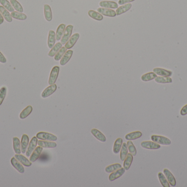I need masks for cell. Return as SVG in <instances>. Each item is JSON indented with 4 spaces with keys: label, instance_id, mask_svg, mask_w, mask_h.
<instances>
[{
    "label": "cell",
    "instance_id": "obj_17",
    "mask_svg": "<svg viewBox=\"0 0 187 187\" xmlns=\"http://www.w3.org/2000/svg\"><path fill=\"white\" fill-rule=\"evenodd\" d=\"M56 41V34L53 30H50L48 37V46L49 48H52L55 45Z\"/></svg>",
    "mask_w": 187,
    "mask_h": 187
},
{
    "label": "cell",
    "instance_id": "obj_23",
    "mask_svg": "<svg viewBox=\"0 0 187 187\" xmlns=\"http://www.w3.org/2000/svg\"><path fill=\"white\" fill-rule=\"evenodd\" d=\"M142 135V132L138 131L132 132L130 134H127L125 138L127 140H134L141 137Z\"/></svg>",
    "mask_w": 187,
    "mask_h": 187
},
{
    "label": "cell",
    "instance_id": "obj_18",
    "mask_svg": "<svg viewBox=\"0 0 187 187\" xmlns=\"http://www.w3.org/2000/svg\"><path fill=\"white\" fill-rule=\"evenodd\" d=\"M37 144L39 145V146H41L42 148H54L57 146V144L55 142L43 140H38Z\"/></svg>",
    "mask_w": 187,
    "mask_h": 187
},
{
    "label": "cell",
    "instance_id": "obj_30",
    "mask_svg": "<svg viewBox=\"0 0 187 187\" xmlns=\"http://www.w3.org/2000/svg\"><path fill=\"white\" fill-rule=\"evenodd\" d=\"M11 14L12 18L15 19L25 20L27 19V15L25 14L19 12L17 11H14L11 12Z\"/></svg>",
    "mask_w": 187,
    "mask_h": 187
},
{
    "label": "cell",
    "instance_id": "obj_11",
    "mask_svg": "<svg viewBox=\"0 0 187 187\" xmlns=\"http://www.w3.org/2000/svg\"><path fill=\"white\" fill-rule=\"evenodd\" d=\"M97 12L102 15H105L106 17H114L117 15L116 11L112 10L111 9L100 7L97 8Z\"/></svg>",
    "mask_w": 187,
    "mask_h": 187
},
{
    "label": "cell",
    "instance_id": "obj_3",
    "mask_svg": "<svg viewBox=\"0 0 187 187\" xmlns=\"http://www.w3.org/2000/svg\"><path fill=\"white\" fill-rule=\"evenodd\" d=\"M60 71V68L58 66H55L52 69L50 74L49 78L48 80V84L49 85L55 84L58 78L59 74Z\"/></svg>",
    "mask_w": 187,
    "mask_h": 187
},
{
    "label": "cell",
    "instance_id": "obj_44",
    "mask_svg": "<svg viewBox=\"0 0 187 187\" xmlns=\"http://www.w3.org/2000/svg\"><path fill=\"white\" fill-rule=\"evenodd\" d=\"M180 114L182 116H185L187 115V104L181 109Z\"/></svg>",
    "mask_w": 187,
    "mask_h": 187
},
{
    "label": "cell",
    "instance_id": "obj_9",
    "mask_svg": "<svg viewBox=\"0 0 187 187\" xmlns=\"http://www.w3.org/2000/svg\"><path fill=\"white\" fill-rule=\"evenodd\" d=\"M80 35L78 33H75L70 38L69 41L67 42L65 44V48L67 50H70L75 45V43L77 42L78 39L80 38Z\"/></svg>",
    "mask_w": 187,
    "mask_h": 187
},
{
    "label": "cell",
    "instance_id": "obj_42",
    "mask_svg": "<svg viewBox=\"0 0 187 187\" xmlns=\"http://www.w3.org/2000/svg\"><path fill=\"white\" fill-rule=\"evenodd\" d=\"M66 50L67 49L65 48V47H62L60 50L59 51V52L55 54V56H54V60L55 61H59V60H61V59L64 55L65 52H66Z\"/></svg>",
    "mask_w": 187,
    "mask_h": 187
},
{
    "label": "cell",
    "instance_id": "obj_40",
    "mask_svg": "<svg viewBox=\"0 0 187 187\" xmlns=\"http://www.w3.org/2000/svg\"><path fill=\"white\" fill-rule=\"evenodd\" d=\"M0 3L9 12H12L14 11V9L12 6L11 2H9L8 0H0Z\"/></svg>",
    "mask_w": 187,
    "mask_h": 187
},
{
    "label": "cell",
    "instance_id": "obj_32",
    "mask_svg": "<svg viewBox=\"0 0 187 187\" xmlns=\"http://www.w3.org/2000/svg\"><path fill=\"white\" fill-rule=\"evenodd\" d=\"M62 47V44L61 42H58L56 43L53 48H51V50L48 53V56H49L50 57H53L55 56V54L59 52V51L60 50Z\"/></svg>",
    "mask_w": 187,
    "mask_h": 187
},
{
    "label": "cell",
    "instance_id": "obj_1",
    "mask_svg": "<svg viewBox=\"0 0 187 187\" xmlns=\"http://www.w3.org/2000/svg\"><path fill=\"white\" fill-rule=\"evenodd\" d=\"M151 140L160 145L170 146L171 144V141L170 139L163 135H152L151 136Z\"/></svg>",
    "mask_w": 187,
    "mask_h": 187
},
{
    "label": "cell",
    "instance_id": "obj_5",
    "mask_svg": "<svg viewBox=\"0 0 187 187\" xmlns=\"http://www.w3.org/2000/svg\"><path fill=\"white\" fill-rule=\"evenodd\" d=\"M141 146L143 148L149 150H157L160 148V145L153 141H143L141 142Z\"/></svg>",
    "mask_w": 187,
    "mask_h": 187
},
{
    "label": "cell",
    "instance_id": "obj_33",
    "mask_svg": "<svg viewBox=\"0 0 187 187\" xmlns=\"http://www.w3.org/2000/svg\"><path fill=\"white\" fill-rule=\"evenodd\" d=\"M66 28V25L65 24H61L57 28L56 32V40L59 41L62 38L65 29Z\"/></svg>",
    "mask_w": 187,
    "mask_h": 187
},
{
    "label": "cell",
    "instance_id": "obj_16",
    "mask_svg": "<svg viewBox=\"0 0 187 187\" xmlns=\"http://www.w3.org/2000/svg\"><path fill=\"white\" fill-rule=\"evenodd\" d=\"M21 144V151L23 154L26 153L27 148L29 144V138L28 135L26 134H24L22 135V140L20 142Z\"/></svg>",
    "mask_w": 187,
    "mask_h": 187
},
{
    "label": "cell",
    "instance_id": "obj_15",
    "mask_svg": "<svg viewBox=\"0 0 187 187\" xmlns=\"http://www.w3.org/2000/svg\"><path fill=\"white\" fill-rule=\"evenodd\" d=\"M11 162L12 165L13 166L14 168L17 170V171L20 173H24L25 169L23 166L15 157H13L11 159Z\"/></svg>",
    "mask_w": 187,
    "mask_h": 187
},
{
    "label": "cell",
    "instance_id": "obj_12",
    "mask_svg": "<svg viewBox=\"0 0 187 187\" xmlns=\"http://www.w3.org/2000/svg\"><path fill=\"white\" fill-rule=\"evenodd\" d=\"M100 6L102 8L108 9H116L118 8V5L116 2L111 1H101L99 3Z\"/></svg>",
    "mask_w": 187,
    "mask_h": 187
},
{
    "label": "cell",
    "instance_id": "obj_27",
    "mask_svg": "<svg viewBox=\"0 0 187 187\" xmlns=\"http://www.w3.org/2000/svg\"><path fill=\"white\" fill-rule=\"evenodd\" d=\"M132 161H133V155L130 153L127 154V157L124 160V163H123V166L125 170L127 171L130 169L131 164L132 163Z\"/></svg>",
    "mask_w": 187,
    "mask_h": 187
},
{
    "label": "cell",
    "instance_id": "obj_31",
    "mask_svg": "<svg viewBox=\"0 0 187 187\" xmlns=\"http://www.w3.org/2000/svg\"><path fill=\"white\" fill-rule=\"evenodd\" d=\"M88 15L91 18L93 19L101 21L103 19V15L99 13L98 12L94 11V10H90L88 11Z\"/></svg>",
    "mask_w": 187,
    "mask_h": 187
},
{
    "label": "cell",
    "instance_id": "obj_2",
    "mask_svg": "<svg viewBox=\"0 0 187 187\" xmlns=\"http://www.w3.org/2000/svg\"><path fill=\"white\" fill-rule=\"evenodd\" d=\"M36 137L39 140L52 142H55L58 140V138L56 135L45 132H39L38 134H37Z\"/></svg>",
    "mask_w": 187,
    "mask_h": 187
},
{
    "label": "cell",
    "instance_id": "obj_37",
    "mask_svg": "<svg viewBox=\"0 0 187 187\" xmlns=\"http://www.w3.org/2000/svg\"><path fill=\"white\" fill-rule=\"evenodd\" d=\"M127 154H128L127 146V143H124L122 144L121 152H120V159H121V161H124V160L125 159V158L127 157Z\"/></svg>",
    "mask_w": 187,
    "mask_h": 187
},
{
    "label": "cell",
    "instance_id": "obj_6",
    "mask_svg": "<svg viewBox=\"0 0 187 187\" xmlns=\"http://www.w3.org/2000/svg\"><path fill=\"white\" fill-rule=\"evenodd\" d=\"M37 143H38V138L36 137V136L32 137L29 144L28 148L27 149V151H26V155L27 157H30L32 152L36 148Z\"/></svg>",
    "mask_w": 187,
    "mask_h": 187
},
{
    "label": "cell",
    "instance_id": "obj_43",
    "mask_svg": "<svg viewBox=\"0 0 187 187\" xmlns=\"http://www.w3.org/2000/svg\"><path fill=\"white\" fill-rule=\"evenodd\" d=\"M7 90V89L6 87H5V86L2 87L0 89V106L2 105V103L6 97Z\"/></svg>",
    "mask_w": 187,
    "mask_h": 187
},
{
    "label": "cell",
    "instance_id": "obj_22",
    "mask_svg": "<svg viewBox=\"0 0 187 187\" xmlns=\"http://www.w3.org/2000/svg\"><path fill=\"white\" fill-rule=\"evenodd\" d=\"M44 14L45 20L47 21L48 22L52 21L53 15H52V9L49 5L47 4L44 5Z\"/></svg>",
    "mask_w": 187,
    "mask_h": 187
},
{
    "label": "cell",
    "instance_id": "obj_7",
    "mask_svg": "<svg viewBox=\"0 0 187 187\" xmlns=\"http://www.w3.org/2000/svg\"><path fill=\"white\" fill-rule=\"evenodd\" d=\"M56 89H57V86L55 84L50 85L43 91V92L41 94V97L43 98H46L47 97H49L50 96L53 95L56 91Z\"/></svg>",
    "mask_w": 187,
    "mask_h": 187
},
{
    "label": "cell",
    "instance_id": "obj_41",
    "mask_svg": "<svg viewBox=\"0 0 187 187\" xmlns=\"http://www.w3.org/2000/svg\"><path fill=\"white\" fill-rule=\"evenodd\" d=\"M127 144L129 153L133 155V157L136 156L137 154V150L133 143L131 142V140H128Z\"/></svg>",
    "mask_w": 187,
    "mask_h": 187
},
{
    "label": "cell",
    "instance_id": "obj_8",
    "mask_svg": "<svg viewBox=\"0 0 187 187\" xmlns=\"http://www.w3.org/2000/svg\"><path fill=\"white\" fill-rule=\"evenodd\" d=\"M125 169L124 168H119L118 170H117L114 172H112L111 173L108 179L111 182H113V181L116 180L117 179H118L119 178H120L122 176L123 174H124L125 172Z\"/></svg>",
    "mask_w": 187,
    "mask_h": 187
},
{
    "label": "cell",
    "instance_id": "obj_21",
    "mask_svg": "<svg viewBox=\"0 0 187 187\" xmlns=\"http://www.w3.org/2000/svg\"><path fill=\"white\" fill-rule=\"evenodd\" d=\"M14 157L19 161L23 165H24L25 167H30L32 165V162L23 155L16 154L14 155Z\"/></svg>",
    "mask_w": 187,
    "mask_h": 187
},
{
    "label": "cell",
    "instance_id": "obj_14",
    "mask_svg": "<svg viewBox=\"0 0 187 187\" xmlns=\"http://www.w3.org/2000/svg\"><path fill=\"white\" fill-rule=\"evenodd\" d=\"M43 151V148L39 146L36 147L34 151L32 152L31 155L30 157V161L31 162H34L37 160L39 159V157L41 155V153Z\"/></svg>",
    "mask_w": 187,
    "mask_h": 187
},
{
    "label": "cell",
    "instance_id": "obj_24",
    "mask_svg": "<svg viewBox=\"0 0 187 187\" xmlns=\"http://www.w3.org/2000/svg\"><path fill=\"white\" fill-rule=\"evenodd\" d=\"M0 12L2 14V16L4 18V19L8 23H11L13 21V18L11 16V14L9 13L8 10L4 8L2 6H0Z\"/></svg>",
    "mask_w": 187,
    "mask_h": 187
},
{
    "label": "cell",
    "instance_id": "obj_38",
    "mask_svg": "<svg viewBox=\"0 0 187 187\" xmlns=\"http://www.w3.org/2000/svg\"><path fill=\"white\" fill-rule=\"evenodd\" d=\"M122 168V165L120 163H114V164L107 166L105 168V171L107 173H111L114 172L119 168Z\"/></svg>",
    "mask_w": 187,
    "mask_h": 187
},
{
    "label": "cell",
    "instance_id": "obj_35",
    "mask_svg": "<svg viewBox=\"0 0 187 187\" xmlns=\"http://www.w3.org/2000/svg\"><path fill=\"white\" fill-rule=\"evenodd\" d=\"M154 80L158 84H171L172 82V79L170 77L157 76Z\"/></svg>",
    "mask_w": 187,
    "mask_h": 187
},
{
    "label": "cell",
    "instance_id": "obj_26",
    "mask_svg": "<svg viewBox=\"0 0 187 187\" xmlns=\"http://www.w3.org/2000/svg\"><path fill=\"white\" fill-rule=\"evenodd\" d=\"M13 149L15 154H20L22 153L21 151V144L20 140L18 138L14 137L13 138Z\"/></svg>",
    "mask_w": 187,
    "mask_h": 187
},
{
    "label": "cell",
    "instance_id": "obj_39",
    "mask_svg": "<svg viewBox=\"0 0 187 187\" xmlns=\"http://www.w3.org/2000/svg\"><path fill=\"white\" fill-rule=\"evenodd\" d=\"M10 2L15 10L19 12H21V13L23 12L24 9L22 7V4H20L17 0H10Z\"/></svg>",
    "mask_w": 187,
    "mask_h": 187
},
{
    "label": "cell",
    "instance_id": "obj_29",
    "mask_svg": "<svg viewBox=\"0 0 187 187\" xmlns=\"http://www.w3.org/2000/svg\"><path fill=\"white\" fill-rule=\"evenodd\" d=\"M157 75L154 72H150V73H148L143 74V75L141 76V80L143 82H148L152 81V80L155 79V78H157Z\"/></svg>",
    "mask_w": 187,
    "mask_h": 187
},
{
    "label": "cell",
    "instance_id": "obj_36",
    "mask_svg": "<svg viewBox=\"0 0 187 187\" xmlns=\"http://www.w3.org/2000/svg\"><path fill=\"white\" fill-rule=\"evenodd\" d=\"M159 181L161 183V185L163 187H170V184L168 182V179L166 178L165 176L161 172H159L158 174Z\"/></svg>",
    "mask_w": 187,
    "mask_h": 187
},
{
    "label": "cell",
    "instance_id": "obj_13",
    "mask_svg": "<svg viewBox=\"0 0 187 187\" xmlns=\"http://www.w3.org/2000/svg\"><path fill=\"white\" fill-rule=\"evenodd\" d=\"M153 71L157 75L164 77H171L172 75V72L170 70L162 69L160 68H155L153 69Z\"/></svg>",
    "mask_w": 187,
    "mask_h": 187
},
{
    "label": "cell",
    "instance_id": "obj_19",
    "mask_svg": "<svg viewBox=\"0 0 187 187\" xmlns=\"http://www.w3.org/2000/svg\"><path fill=\"white\" fill-rule=\"evenodd\" d=\"M91 133L94 135L95 138H96L97 140L101 142H106L107 138L106 137L105 135H104L101 131H100L98 129H93L91 131Z\"/></svg>",
    "mask_w": 187,
    "mask_h": 187
},
{
    "label": "cell",
    "instance_id": "obj_47",
    "mask_svg": "<svg viewBox=\"0 0 187 187\" xmlns=\"http://www.w3.org/2000/svg\"><path fill=\"white\" fill-rule=\"evenodd\" d=\"M3 22H4V18L2 16L1 13L0 12V25H1Z\"/></svg>",
    "mask_w": 187,
    "mask_h": 187
},
{
    "label": "cell",
    "instance_id": "obj_34",
    "mask_svg": "<svg viewBox=\"0 0 187 187\" xmlns=\"http://www.w3.org/2000/svg\"><path fill=\"white\" fill-rule=\"evenodd\" d=\"M32 110H33V108H32V106H28L20 113L19 115L20 118L21 119L26 118L28 116L30 115L31 113H32Z\"/></svg>",
    "mask_w": 187,
    "mask_h": 187
},
{
    "label": "cell",
    "instance_id": "obj_20",
    "mask_svg": "<svg viewBox=\"0 0 187 187\" xmlns=\"http://www.w3.org/2000/svg\"><path fill=\"white\" fill-rule=\"evenodd\" d=\"M73 51L71 50H68L67 51L65 52L64 55L61 59L60 62V65L64 66L67 63L69 62L70 60L71 59V57L73 55Z\"/></svg>",
    "mask_w": 187,
    "mask_h": 187
},
{
    "label": "cell",
    "instance_id": "obj_46",
    "mask_svg": "<svg viewBox=\"0 0 187 187\" xmlns=\"http://www.w3.org/2000/svg\"><path fill=\"white\" fill-rule=\"evenodd\" d=\"M0 62L1 63H6L7 62L6 58L1 52H0Z\"/></svg>",
    "mask_w": 187,
    "mask_h": 187
},
{
    "label": "cell",
    "instance_id": "obj_10",
    "mask_svg": "<svg viewBox=\"0 0 187 187\" xmlns=\"http://www.w3.org/2000/svg\"><path fill=\"white\" fill-rule=\"evenodd\" d=\"M163 172L170 185L172 187H175L176 185V180L172 173L167 168L164 169Z\"/></svg>",
    "mask_w": 187,
    "mask_h": 187
},
{
    "label": "cell",
    "instance_id": "obj_4",
    "mask_svg": "<svg viewBox=\"0 0 187 187\" xmlns=\"http://www.w3.org/2000/svg\"><path fill=\"white\" fill-rule=\"evenodd\" d=\"M73 29V26L72 25H69L65 28L64 34L61 39V43H62V45H65L67 42L69 41V39L71 37Z\"/></svg>",
    "mask_w": 187,
    "mask_h": 187
},
{
    "label": "cell",
    "instance_id": "obj_28",
    "mask_svg": "<svg viewBox=\"0 0 187 187\" xmlns=\"http://www.w3.org/2000/svg\"><path fill=\"white\" fill-rule=\"evenodd\" d=\"M123 143V140L121 138H118L116 140V141L114 142L113 149L114 154H117L120 152Z\"/></svg>",
    "mask_w": 187,
    "mask_h": 187
},
{
    "label": "cell",
    "instance_id": "obj_45",
    "mask_svg": "<svg viewBox=\"0 0 187 187\" xmlns=\"http://www.w3.org/2000/svg\"><path fill=\"white\" fill-rule=\"evenodd\" d=\"M135 0H119L118 4L120 5H123V4H127V3H129L130 2H133Z\"/></svg>",
    "mask_w": 187,
    "mask_h": 187
},
{
    "label": "cell",
    "instance_id": "obj_25",
    "mask_svg": "<svg viewBox=\"0 0 187 187\" xmlns=\"http://www.w3.org/2000/svg\"><path fill=\"white\" fill-rule=\"evenodd\" d=\"M132 7V4L131 3H127V4H124L123 6L118 7L117 8L116 13L117 15H120L122 14L123 13H126L127 11H129Z\"/></svg>",
    "mask_w": 187,
    "mask_h": 187
}]
</instances>
